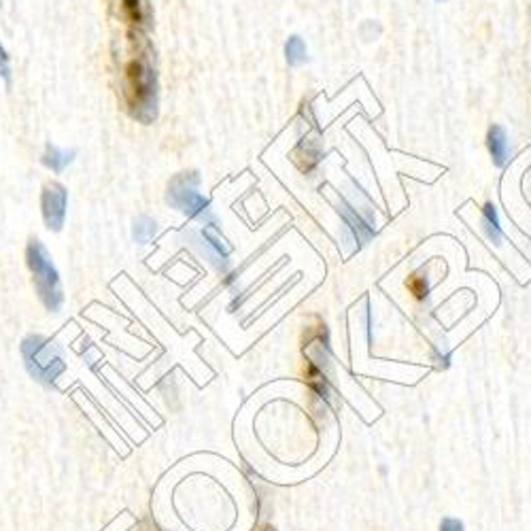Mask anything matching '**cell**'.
I'll return each mask as SVG.
<instances>
[{
	"instance_id": "6da1fadb",
	"label": "cell",
	"mask_w": 531,
	"mask_h": 531,
	"mask_svg": "<svg viewBox=\"0 0 531 531\" xmlns=\"http://www.w3.org/2000/svg\"><path fill=\"white\" fill-rule=\"evenodd\" d=\"M113 60L117 66V94L127 117L142 126H151L159 111V81L156 50L149 35H124Z\"/></svg>"
},
{
	"instance_id": "7a4b0ae2",
	"label": "cell",
	"mask_w": 531,
	"mask_h": 531,
	"mask_svg": "<svg viewBox=\"0 0 531 531\" xmlns=\"http://www.w3.org/2000/svg\"><path fill=\"white\" fill-rule=\"evenodd\" d=\"M26 264H28L32 283H35L36 294L42 306L50 312H60L64 304V291L62 281L58 274L56 264L51 262V255L47 247L39 238H30L28 247H26Z\"/></svg>"
},
{
	"instance_id": "3957f363",
	"label": "cell",
	"mask_w": 531,
	"mask_h": 531,
	"mask_svg": "<svg viewBox=\"0 0 531 531\" xmlns=\"http://www.w3.org/2000/svg\"><path fill=\"white\" fill-rule=\"evenodd\" d=\"M200 177L196 170L189 173H179L168 181L166 189V202L170 209L183 212V215L191 217V219H198L202 226H217L215 215L211 212V202L198 191Z\"/></svg>"
},
{
	"instance_id": "277c9868",
	"label": "cell",
	"mask_w": 531,
	"mask_h": 531,
	"mask_svg": "<svg viewBox=\"0 0 531 531\" xmlns=\"http://www.w3.org/2000/svg\"><path fill=\"white\" fill-rule=\"evenodd\" d=\"M21 358H24L26 370L30 372L32 379L42 385H53L66 368L60 349L39 334H32L21 342Z\"/></svg>"
},
{
	"instance_id": "5b68a950",
	"label": "cell",
	"mask_w": 531,
	"mask_h": 531,
	"mask_svg": "<svg viewBox=\"0 0 531 531\" xmlns=\"http://www.w3.org/2000/svg\"><path fill=\"white\" fill-rule=\"evenodd\" d=\"M304 381L317 396H329L327 379V329L326 323H317L315 327H308L304 334Z\"/></svg>"
},
{
	"instance_id": "8992f818",
	"label": "cell",
	"mask_w": 531,
	"mask_h": 531,
	"mask_svg": "<svg viewBox=\"0 0 531 531\" xmlns=\"http://www.w3.org/2000/svg\"><path fill=\"white\" fill-rule=\"evenodd\" d=\"M109 13L119 21L124 35H149L153 28L151 0H106Z\"/></svg>"
},
{
	"instance_id": "52a82bcc",
	"label": "cell",
	"mask_w": 531,
	"mask_h": 531,
	"mask_svg": "<svg viewBox=\"0 0 531 531\" xmlns=\"http://www.w3.org/2000/svg\"><path fill=\"white\" fill-rule=\"evenodd\" d=\"M68 211V189L58 181H50L41 191V212L47 230L62 232L66 223Z\"/></svg>"
},
{
	"instance_id": "ba28073f",
	"label": "cell",
	"mask_w": 531,
	"mask_h": 531,
	"mask_svg": "<svg viewBox=\"0 0 531 531\" xmlns=\"http://www.w3.org/2000/svg\"><path fill=\"white\" fill-rule=\"evenodd\" d=\"M338 212H340V217L344 219V223L349 226V230L353 232L355 241H358L359 244H366L372 236H374V227H372L370 223L366 221L364 217H361L347 200H342V198L338 200Z\"/></svg>"
},
{
	"instance_id": "9c48e42d",
	"label": "cell",
	"mask_w": 531,
	"mask_h": 531,
	"mask_svg": "<svg viewBox=\"0 0 531 531\" xmlns=\"http://www.w3.org/2000/svg\"><path fill=\"white\" fill-rule=\"evenodd\" d=\"M487 147L489 153H491L493 164H496L497 168H502L504 164H506L510 147H508V136L506 130H504L502 126H491L487 132Z\"/></svg>"
},
{
	"instance_id": "30bf717a",
	"label": "cell",
	"mask_w": 531,
	"mask_h": 531,
	"mask_svg": "<svg viewBox=\"0 0 531 531\" xmlns=\"http://www.w3.org/2000/svg\"><path fill=\"white\" fill-rule=\"evenodd\" d=\"M74 156H77L74 149L68 151V149H60L56 145H45V151H42L41 159H42V164L51 170V173L60 174L74 162Z\"/></svg>"
},
{
	"instance_id": "8fae6325",
	"label": "cell",
	"mask_w": 531,
	"mask_h": 531,
	"mask_svg": "<svg viewBox=\"0 0 531 531\" xmlns=\"http://www.w3.org/2000/svg\"><path fill=\"white\" fill-rule=\"evenodd\" d=\"M482 226H485L489 241H491L493 244H502V227H499V215H497V209L491 204V202L482 206Z\"/></svg>"
},
{
	"instance_id": "7c38bea8",
	"label": "cell",
	"mask_w": 531,
	"mask_h": 531,
	"mask_svg": "<svg viewBox=\"0 0 531 531\" xmlns=\"http://www.w3.org/2000/svg\"><path fill=\"white\" fill-rule=\"evenodd\" d=\"M285 58L289 66H300V64L306 62V42L297 35L289 36V41H287Z\"/></svg>"
},
{
	"instance_id": "4fadbf2b",
	"label": "cell",
	"mask_w": 531,
	"mask_h": 531,
	"mask_svg": "<svg viewBox=\"0 0 531 531\" xmlns=\"http://www.w3.org/2000/svg\"><path fill=\"white\" fill-rule=\"evenodd\" d=\"M153 236H156V221L147 215L138 217L135 221V227H132V238H135V242L147 244Z\"/></svg>"
},
{
	"instance_id": "5bb4252c",
	"label": "cell",
	"mask_w": 531,
	"mask_h": 531,
	"mask_svg": "<svg viewBox=\"0 0 531 531\" xmlns=\"http://www.w3.org/2000/svg\"><path fill=\"white\" fill-rule=\"evenodd\" d=\"M406 287L411 289V294L417 297V300H423V297H427L429 285H427V281L423 279V276L412 274L411 281H406Z\"/></svg>"
},
{
	"instance_id": "9a60e30c",
	"label": "cell",
	"mask_w": 531,
	"mask_h": 531,
	"mask_svg": "<svg viewBox=\"0 0 531 531\" xmlns=\"http://www.w3.org/2000/svg\"><path fill=\"white\" fill-rule=\"evenodd\" d=\"M0 79H3V81L7 85L13 83V73H11L9 53H7V50H4L3 42H0Z\"/></svg>"
},
{
	"instance_id": "2e32d148",
	"label": "cell",
	"mask_w": 531,
	"mask_h": 531,
	"mask_svg": "<svg viewBox=\"0 0 531 531\" xmlns=\"http://www.w3.org/2000/svg\"><path fill=\"white\" fill-rule=\"evenodd\" d=\"M440 531H464V523L457 519H444L440 525Z\"/></svg>"
},
{
	"instance_id": "e0dca14e",
	"label": "cell",
	"mask_w": 531,
	"mask_h": 531,
	"mask_svg": "<svg viewBox=\"0 0 531 531\" xmlns=\"http://www.w3.org/2000/svg\"><path fill=\"white\" fill-rule=\"evenodd\" d=\"M138 531H162V529H159L158 525L153 523V520H149V519H147V520H142L141 527H138Z\"/></svg>"
},
{
	"instance_id": "ac0fdd59",
	"label": "cell",
	"mask_w": 531,
	"mask_h": 531,
	"mask_svg": "<svg viewBox=\"0 0 531 531\" xmlns=\"http://www.w3.org/2000/svg\"><path fill=\"white\" fill-rule=\"evenodd\" d=\"M259 531H276V529L274 527H262Z\"/></svg>"
},
{
	"instance_id": "d6986e66",
	"label": "cell",
	"mask_w": 531,
	"mask_h": 531,
	"mask_svg": "<svg viewBox=\"0 0 531 531\" xmlns=\"http://www.w3.org/2000/svg\"><path fill=\"white\" fill-rule=\"evenodd\" d=\"M438 3H446V0H438Z\"/></svg>"
},
{
	"instance_id": "ffe728a7",
	"label": "cell",
	"mask_w": 531,
	"mask_h": 531,
	"mask_svg": "<svg viewBox=\"0 0 531 531\" xmlns=\"http://www.w3.org/2000/svg\"><path fill=\"white\" fill-rule=\"evenodd\" d=\"M0 4H3V0H0Z\"/></svg>"
}]
</instances>
